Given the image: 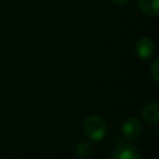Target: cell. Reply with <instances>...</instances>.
<instances>
[{
    "instance_id": "2",
    "label": "cell",
    "mask_w": 159,
    "mask_h": 159,
    "mask_svg": "<svg viewBox=\"0 0 159 159\" xmlns=\"http://www.w3.org/2000/svg\"><path fill=\"white\" fill-rule=\"evenodd\" d=\"M112 159H142L139 149L130 142H119L112 150Z\"/></svg>"
},
{
    "instance_id": "5",
    "label": "cell",
    "mask_w": 159,
    "mask_h": 159,
    "mask_svg": "<svg viewBox=\"0 0 159 159\" xmlns=\"http://www.w3.org/2000/svg\"><path fill=\"white\" fill-rule=\"evenodd\" d=\"M142 116L147 122H149L152 124H158V122H159V103L157 101L147 103L142 109Z\"/></svg>"
},
{
    "instance_id": "1",
    "label": "cell",
    "mask_w": 159,
    "mask_h": 159,
    "mask_svg": "<svg viewBox=\"0 0 159 159\" xmlns=\"http://www.w3.org/2000/svg\"><path fill=\"white\" fill-rule=\"evenodd\" d=\"M82 129L84 135L92 142H101L107 134V123L98 114H89L83 119Z\"/></svg>"
},
{
    "instance_id": "3",
    "label": "cell",
    "mask_w": 159,
    "mask_h": 159,
    "mask_svg": "<svg viewBox=\"0 0 159 159\" xmlns=\"http://www.w3.org/2000/svg\"><path fill=\"white\" fill-rule=\"evenodd\" d=\"M143 132V125L135 117H129L122 124V134L127 142H135L139 139Z\"/></svg>"
},
{
    "instance_id": "9",
    "label": "cell",
    "mask_w": 159,
    "mask_h": 159,
    "mask_svg": "<svg viewBox=\"0 0 159 159\" xmlns=\"http://www.w3.org/2000/svg\"><path fill=\"white\" fill-rule=\"evenodd\" d=\"M114 4H117V5H125L127 2H129L130 0H112Z\"/></svg>"
},
{
    "instance_id": "8",
    "label": "cell",
    "mask_w": 159,
    "mask_h": 159,
    "mask_svg": "<svg viewBox=\"0 0 159 159\" xmlns=\"http://www.w3.org/2000/svg\"><path fill=\"white\" fill-rule=\"evenodd\" d=\"M150 75L155 82H159V60L155 58L150 66Z\"/></svg>"
},
{
    "instance_id": "6",
    "label": "cell",
    "mask_w": 159,
    "mask_h": 159,
    "mask_svg": "<svg viewBox=\"0 0 159 159\" xmlns=\"http://www.w3.org/2000/svg\"><path fill=\"white\" fill-rule=\"evenodd\" d=\"M138 6L147 16H157L159 14V0H138Z\"/></svg>"
},
{
    "instance_id": "4",
    "label": "cell",
    "mask_w": 159,
    "mask_h": 159,
    "mask_svg": "<svg viewBox=\"0 0 159 159\" xmlns=\"http://www.w3.org/2000/svg\"><path fill=\"white\" fill-rule=\"evenodd\" d=\"M155 52V45L149 37H140L135 42V53L142 60H149Z\"/></svg>"
},
{
    "instance_id": "7",
    "label": "cell",
    "mask_w": 159,
    "mask_h": 159,
    "mask_svg": "<svg viewBox=\"0 0 159 159\" xmlns=\"http://www.w3.org/2000/svg\"><path fill=\"white\" fill-rule=\"evenodd\" d=\"M93 154V145L89 142H81L76 147V155L80 159H88Z\"/></svg>"
}]
</instances>
